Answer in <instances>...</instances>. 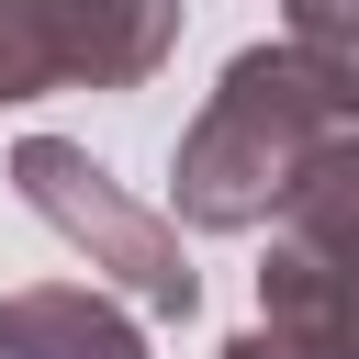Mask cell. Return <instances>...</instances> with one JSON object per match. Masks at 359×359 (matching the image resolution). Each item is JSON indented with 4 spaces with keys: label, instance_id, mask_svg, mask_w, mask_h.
I'll use <instances>...</instances> for the list:
<instances>
[{
    "label": "cell",
    "instance_id": "obj_1",
    "mask_svg": "<svg viewBox=\"0 0 359 359\" xmlns=\"http://www.w3.org/2000/svg\"><path fill=\"white\" fill-rule=\"evenodd\" d=\"M348 123V101L292 56V45H247L224 56V79L202 90V112L180 123L168 157V224L191 236H258L280 213V191L303 180V157Z\"/></svg>",
    "mask_w": 359,
    "mask_h": 359
},
{
    "label": "cell",
    "instance_id": "obj_5",
    "mask_svg": "<svg viewBox=\"0 0 359 359\" xmlns=\"http://www.w3.org/2000/svg\"><path fill=\"white\" fill-rule=\"evenodd\" d=\"M258 325H269L292 359H359V269L303 258V247H269V269H258Z\"/></svg>",
    "mask_w": 359,
    "mask_h": 359
},
{
    "label": "cell",
    "instance_id": "obj_6",
    "mask_svg": "<svg viewBox=\"0 0 359 359\" xmlns=\"http://www.w3.org/2000/svg\"><path fill=\"white\" fill-rule=\"evenodd\" d=\"M280 247L359 269V123H337V135L303 157V180L280 191Z\"/></svg>",
    "mask_w": 359,
    "mask_h": 359
},
{
    "label": "cell",
    "instance_id": "obj_3",
    "mask_svg": "<svg viewBox=\"0 0 359 359\" xmlns=\"http://www.w3.org/2000/svg\"><path fill=\"white\" fill-rule=\"evenodd\" d=\"M180 45V0H0V112L45 90H135Z\"/></svg>",
    "mask_w": 359,
    "mask_h": 359
},
{
    "label": "cell",
    "instance_id": "obj_2",
    "mask_svg": "<svg viewBox=\"0 0 359 359\" xmlns=\"http://www.w3.org/2000/svg\"><path fill=\"white\" fill-rule=\"evenodd\" d=\"M11 191H22V213L34 224H56L90 269H101V292H123L135 314H157V325H191V303H202V269H191V247H180V224L168 213H146L90 146H67V135H22L11 146Z\"/></svg>",
    "mask_w": 359,
    "mask_h": 359
},
{
    "label": "cell",
    "instance_id": "obj_8",
    "mask_svg": "<svg viewBox=\"0 0 359 359\" xmlns=\"http://www.w3.org/2000/svg\"><path fill=\"white\" fill-rule=\"evenodd\" d=\"M213 359H292V348H280V337H269V325H247V337H224V348H213Z\"/></svg>",
    "mask_w": 359,
    "mask_h": 359
},
{
    "label": "cell",
    "instance_id": "obj_4",
    "mask_svg": "<svg viewBox=\"0 0 359 359\" xmlns=\"http://www.w3.org/2000/svg\"><path fill=\"white\" fill-rule=\"evenodd\" d=\"M0 359H146V325L101 280H22L0 292Z\"/></svg>",
    "mask_w": 359,
    "mask_h": 359
},
{
    "label": "cell",
    "instance_id": "obj_7",
    "mask_svg": "<svg viewBox=\"0 0 359 359\" xmlns=\"http://www.w3.org/2000/svg\"><path fill=\"white\" fill-rule=\"evenodd\" d=\"M280 45L348 101V123H359V0H292L280 11Z\"/></svg>",
    "mask_w": 359,
    "mask_h": 359
}]
</instances>
